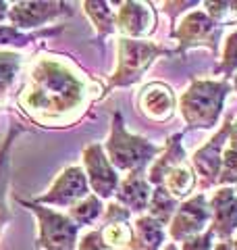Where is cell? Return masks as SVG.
Listing matches in <instances>:
<instances>
[{
  "label": "cell",
  "instance_id": "obj_1",
  "mask_svg": "<svg viewBox=\"0 0 237 250\" xmlns=\"http://www.w3.org/2000/svg\"><path fill=\"white\" fill-rule=\"evenodd\" d=\"M104 94V88L69 57L42 52L25 65L15 100L21 113L36 125L71 127Z\"/></svg>",
  "mask_w": 237,
  "mask_h": 250
},
{
  "label": "cell",
  "instance_id": "obj_2",
  "mask_svg": "<svg viewBox=\"0 0 237 250\" xmlns=\"http://www.w3.org/2000/svg\"><path fill=\"white\" fill-rule=\"evenodd\" d=\"M183 131L167 138L160 154L150 163L148 182L152 188L162 186L173 198L187 200L189 194L198 190V175L183 150Z\"/></svg>",
  "mask_w": 237,
  "mask_h": 250
},
{
  "label": "cell",
  "instance_id": "obj_3",
  "mask_svg": "<svg viewBox=\"0 0 237 250\" xmlns=\"http://www.w3.org/2000/svg\"><path fill=\"white\" fill-rule=\"evenodd\" d=\"M231 92L227 80H192L177 104L187 129H212L220 119L225 100Z\"/></svg>",
  "mask_w": 237,
  "mask_h": 250
},
{
  "label": "cell",
  "instance_id": "obj_4",
  "mask_svg": "<svg viewBox=\"0 0 237 250\" xmlns=\"http://www.w3.org/2000/svg\"><path fill=\"white\" fill-rule=\"evenodd\" d=\"M104 152L108 156L110 165L115 167V171H127V173H131V171H146V167L160 154V148L152 144L150 140L127 131L123 113L115 111L113 125H110V136L104 144Z\"/></svg>",
  "mask_w": 237,
  "mask_h": 250
},
{
  "label": "cell",
  "instance_id": "obj_5",
  "mask_svg": "<svg viewBox=\"0 0 237 250\" xmlns=\"http://www.w3.org/2000/svg\"><path fill=\"white\" fill-rule=\"evenodd\" d=\"M162 54H173L152 40H131V38H118L117 40V69L108 80V90L125 88L141 80L146 69L152 65L154 59Z\"/></svg>",
  "mask_w": 237,
  "mask_h": 250
},
{
  "label": "cell",
  "instance_id": "obj_6",
  "mask_svg": "<svg viewBox=\"0 0 237 250\" xmlns=\"http://www.w3.org/2000/svg\"><path fill=\"white\" fill-rule=\"evenodd\" d=\"M21 207L29 208L38 219V250H77L79 228L65 213H57L34 200L15 198Z\"/></svg>",
  "mask_w": 237,
  "mask_h": 250
},
{
  "label": "cell",
  "instance_id": "obj_7",
  "mask_svg": "<svg viewBox=\"0 0 237 250\" xmlns=\"http://www.w3.org/2000/svg\"><path fill=\"white\" fill-rule=\"evenodd\" d=\"M171 38L179 42L177 54H185L189 48H208L210 52L218 50V38H220V25L212 21L204 11H192L179 21L177 27H173ZM173 52V54H175Z\"/></svg>",
  "mask_w": 237,
  "mask_h": 250
},
{
  "label": "cell",
  "instance_id": "obj_8",
  "mask_svg": "<svg viewBox=\"0 0 237 250\" xmlns=\"http://www.w3.org/2000/svg\"><path fill=\"white\" fill-rule=\"evenodd\" d=\"M231 121H233L231 117H227L223 127H220L206 144L198 148V150L192 154V159H189V163H192V167L198 175V190L200 192L217 186L220 163H223L225 144L229 140V131H231Z\"/></svg>",
  "mask_w": 237,
  "mask_h": 250
},
{
  "label": "cell",
  "instance_id": "obj_9",
  "mask_svg": "<svg viewBox=\"0 0 237 250\" xmlns=\"http://www.w3.org/2000/svg\"><path fill=\"white\" fill-rule=\"evenodd\" d=\"M210 225V208L206 192H198L196 196L179 202V208L169 221V236L173 242H183L192 236L206 231Z\"/></svg>",
  "mask_w": 237,
  "mask_h": 250
},
{
  "label": "cell",
  "instance_id": "obj_10",
  "mask_svg": "<svg viewBox=\"0 0 237 250\" xmlns=\"http://www.w3.org/2000/svg\"><path fill=\"white\" fill-rule=\"evenodd\" d=\"M83 171L90 188L100 200H108L115 196L118 188V173L110 165L102 144L92 142L83 148Z\"/></svg>",
  "mask_w": 237,
  "mask_h": 250
},
{
  "label": "cell",
  "instance_id": "obj_11",
  "mask_svg": "<svg viewBox=\"0 0 237 250\" xmlns=\"http://www.w3.org/2000/svg\"><path fill=\"white\" fill-rule=\"evenodd\" d=\"M73 9L69 2H48V0H29V2H15L9 6L6 19L17 29H34L42 27L50 21H59L62 17H71Z\"/></svg>",
  "mask_w": 237,
  "mask_h": 250
},
{
  "label": "cell",
  "instance_id": "obj_12",
  "mask_svg": "<svg viewBox=\"0 0 237 250\" xmlns=\"http://www.w3.org/2000/svg\"><path fill=\"white\" fill-rule=\"evenodd\" d=\"M90 194V184L85 177V171L79 165H69L60 171V175L54 179L50 190L38 196L34 202L38 205H54V207H73L75 202L83 200Z\"/></svg>",
  "mask_w": 237,
  "mask_h": 250
},
{
  "label": "cell",
  "instance_id": "obj_13",
  "mask_svg": "<svg viewBox=\"0 0 237 250\" xmlns=\"http://www.w3.org/2000/svg\"><path fill=\"white\" fill-rule=\"evenodd\" d=\"M129 219L131 213L118 202H108V207H104L98 231L108 250H136V231Z\"/></svg>",
  "mask_w": 237,
  "mask_h": 250
},
{
  "label": "cell",
  "instance_id": "obj_14",
  "mask_svg": "<svg viewBox=\"0 0 237 250\" xmlns=\"http://www.w3.org/2000/svg\"><path fill=\"white\" fill-rule=\"evenodd\" d=\"M210 231L220 242L233 240L237 233V192L233 188H217L208 198Z\"/></svg>",
  "mask_w": 237,
  "mask_h": 250
},
{
  "label": "cell",
  "instance_id": "obj_15",
  "mask_svg": "<svg viewBox=\"0 0 237 250\" xmlns=\"http://www.w3.org/2000/svg\"><path fill=\"white\" fill-rule=\"evenodd\" d=\"M121 9L115 15V25L121 31V38L131 40H146L156 29V13L148 2H121Z\"/></svg>",
  "mask_w": 237,
  "mask_h": 250
},
{
  "label": "cell",
  "instance_id": "obj_16",
  "mask_svg": "<svg viewBox=\"0 0 237 250\" xmlns=\"http://www.w3.org/2000/svg\"><path fill=\"white\" fill-rule=\"evenodd\" d=\"M177 106V98L171 85L162 82H150L139 90V111L148 119L164 123L169 121Z\"/></svg>",
  "mask_w": 237,
  "mask_h": 250
},
{
  "label": "cell",
  "instance_id": "obj_17",
  "mask_svg": "<svg viewBox=\"0 0 237 250\" xmlns=\"http://www.w3.org/2000/svg\"><path fill=\"white\" fill-rule=\"evenodd\" d=\"M150 194H152V186L148 182L146 171H131V173L118 182V188L115 192V202L125 207L129 213H144L148 210Z\"/></svg>",
  "mask_w": 237,
  "mask_h": 250
},
{
  "label": "cell",
  "instance_id": "obj_18",
  "mask_svg": "<svg viewBox=\"0 0 237 250\" xmlns=\"http://www.w3.org/2000/svg\"><path fill=\"white\" fill-rule=\"evenodd\" d=\"M23 131L21 123H13L9 129V136H6L2 148H0V233L6 228V223L11 221V208L6 205V194H9V184H11V148L15 138Z\"/></svg>",
  "mask_w": 237,
  "mask_h": 250
},
{
  "label": "cell",
  "instance_id": "obj_19",
  "mask_svg": "<svg viewBox=\"0 0 237 250\" xmlns=\"http://www.w3.org/2000/svg\"><path fill=\"white\" fill-rule=\"evenodd\" d=\"M136 231V250H160L167 238L164 225L150 215H139L133 225Z\"/></svg>",
  "mask_w": 237,
  "mask_h": 250
},
{
  "label": "cell",
  "instance_id": "obj_20",
  "mask_svg": "<svg viewBox=\"0 0 237 250\" xmlns=\"http://www.w3.org/2000/svg\"><path fill=\"white\" fill-rule=\"evenodd\" d=\"M85 15L90 17L94 29H96V38L104 40L106 36L115 34L117 25H115V13L110 9L108 2H100V0H85L81 4Z\"/></svg>",
  "mask_w": 237,
  "mask_h": 250
},
{
  "label": "cell",
  "instance_id": "obj_21",
  "mask_svg": "<svg viewBox=\"0 0 237 250\" xmlns=\"http://www.w3.org/2000/svg\"><path fill=\"white\" fill-rule=\"evenodd\" d=\"M102 213H104V202H102L96 194H88L83 200H79L73 207L67 208V217L77 228H85V225L96 223L102 217Z\"/></svg>",
  "mask_w": 237,
  "mask_h": 250
},
{
  "label": "cell",
  "instance_id": "obj_22",
  "mask_svg": "<svg viewBox=\"0 0 237 250\" xmlns=\"http://www.w3.org/2000/svg\"><path fill=\"white\" fill-rule=\"evenodd\" d=\"M177 208H179V200L173 198L162 186L152 188L150 202H148V215L150 217L156 219V221L162 223V225H169V221L173 219Z\"/></svg>",
  "mask_w": 237,
  "mask_h": 250
},
{
  "label": "cell",
  "instance_id": "obj_23",
  "mask_svg": "<svg viewBox=\"0 0 237 250\" xmlns=\"http://www.w3.org/2000/svg\"><path fill=\"white\" fill-rule=\"evenodd\" d=\"M65 27H50V29H42V31H36V34H25L13 25H0V46H15V48H25L29 42H36L40 38H50V36H57Z\"/></svg>",
  "mask_w": 237,
  "mask_h": 250
},
{
  "label": "cell",
  "instance_id": "obj_24",
  "mask_svg": "<svg viewBox=\"0 0 237 250\" xmlns=\"http://www.w3.org/2000/svg\"><path fill=\"white\" fill-rule=\"evenodd\" d=\"M23 67V57L13 50H0V103L6 98L15 77Z\"/></svg>",
  "mask_w": 237,
  "mask_h": 250
},
{
  "label": "cell",
  "instance_id": "obj_25",
  "mask_svg": "<svg viewBox=\"0 0 237 250\" xmlns=\"http://www.w3.org/2000/svg\"><path fill=\"white\" fill-rule=\"evenodd\" d=\"M215 73H223L227 82L237 73V29L227 36L223 54H220V65L215 69Z\"/></svg>",
  "mask_w": 237,
  "mask_h": 250
},
{
  "label": "cell",
  "instance_id": "obj_26",
  "mask_svg": "<svg viewBox=\"0 0 237 250\" xmlns=\"http://www.w3.org/2000/svg\"><path fill=\"white\" fill-rule=\"evenodd\" d=\"M235 184H237V152L231 150V148H227L223 152V163H220L217 186L218 188H231Z\"/></svg>",
  "mask_w": 237,
  "mask_h": 250
},
{
  "label": "cell",
  "instance_id": "obj_27",
  "mask_svg": "<svg viewBox=\"0 0 237 250\" xmlns=\"http://www.w3.org/2000/svg\"><path fill=\"white\" fill-rule=\"evenodd\" d=\"M212 248H215V236H212L210 229H206V231L198 233V236L183 240L179 250H212Z\"/></svg>",
  "mask_w": 237,
  "mask_h": 250
},
{
  "label": "cell",
  "instance_id": "obj_28",
  "mask_svg": "<svg viewBox=\"0 0 237 250\" xmlns=\"http://www.w3.org/2000/svg\"><path fill=\"white\" fill-rule=\"evenodd\" d=\"M77 250H108V246L102 242L100 231L92 229L88 233H83V238L77 242Z\"/></svg>",
  "mask_w": 237,
  "mask_h": 250
},
{
  "label": "cell",
  "instance_id": "obj_29",
  "mask_svg": "<svg viewBox=\"0 0 237 250\" xmlns=\"http://www.w3.org/2000/svg\"><path fill=\"white\" fill-rule=\"evenodd\" d=\"M192 2H194V0H192ZM192 2H164V4H162V6H164L162 13L167 15V17H169L171 21H175L177 15H179L181 11H183L181 6H187V4H192Z\"/></svg>",
  "mask_w": 237,
  "mask_h": 250
},
{
  "label": "cell",
  "instance_id": "obj_30",
  "mask_svg": "<svg viewBox=\"0 0 237 250\" xmlns=\"http://www.w3.org/2000/svg\"><path fill=\"white\" fill-rule=\"evenodd\" d=\"M227 142H229V148L237 152V119L231 121V131H229V140H227Z\"/></svg>",
  "mask_w": 237,
  "mask_h": 250
},
{
  "label": "cell",
  "instance_id": "obj_31",
  "mask_svg": "<svg viewBox=\"0 0 237 250\" xmlns=\"http://www.w3.org/2000/svg\"><path fill=\"white\" fill-rule=\"evenodd\" d=\"M212 250H233V240L218 242V244H215V248H212Z\"/></svg>",
  "mask_w": 237,
  "mask_h": 250
},
{
  "label": "cell",
  "instance_id": "obj_32",
  "mask_svg": "<svg viewBox=\"0 0 237 250\" xmlns=\"http://www.w3.org/2000/svg\"><path fill=\"white\" fill-rule=\"evenodd\" d=\"M6 15H9V4L0 0V21H4V19H6Z\"/></svg>",
  "mask_w": 237,
  "mask_h": 250
},
{
  "label": "cell",
  "instance_id": "obj_33",
  "mask_svg": "<svg viewBox=\"0 0 237 250\" xmlns=\"http://www.w3.org/2000/svg\"><path fill=\"white\" fill-rule=\"evenodd\" d=\"M162 250H179V246L175 244V242H171V244H167V246H164Z\"/></svg>",
  "mask_w": 237,
  "mask_h": 250
},
{
  "label": "cell",
  "instance_id": "obj_34",
  "mask_svg": "<svg viewBox=\"0 0 237 250\" xmlns=\"http://www.w3.org/2000/svg\"><path fill=\"white\" fill-rule=\"evenodd\" d=\"M233 88H235V92H237V73L233 75Z\"/></svg>",
  "mask_w": 237,
  "mask_h": 250
},
{
  "label": "cell",
  "instance_id": "obj_35",
  "mask_svg": "<svg viewBox=\"0 0 237 250\" xmlns=\"http://www.w3.org/2000/svg\"><path fill=\"white\" fill-rule=\"evenodd\" d=\"M233 250H237V236H235V240H233Z\"/></svg>",
  "mask_w": 237,
  "mask_h": 250
}]
</instances>
